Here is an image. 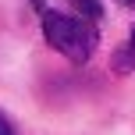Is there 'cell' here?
Segmentation results:
<instances>
[{"label": "cell", "instance_id": "obj_5", "mask_svg": "<svg viewBox=\"0 0 135 135\" xmlns=\"http://www.w3.org/2000/svg\"><path fill=\"white\" fill-rule=\"evenodd\" d=\"M117 4H124V7H135V0H117Z\"/></svg>", "mask_w": 135, "mask_h": 135}, {"label": "cell", "instance_id": "obj_2", "mask_svg": "<svg viewBox=\"0 0 135 135\" xmlns=\"http://www.w3.org/2000/svg\"><path fill=\"white\" fill-rule=\"evenodd\" d=\"M110 64H114V71H117V75H132V71H135V25H132L128 43H124V46L114 54V61H110Z\"/></svg>", "mask_w": 135, "mask_h": 135}, {"label": "cell", "instance_id": "obj_4", "mask_svg": "<svg viewBox=\"0 0 135 135\" xmlns=\"http://www.w3.org/2000/svg\"><path fill=\"white\" fill-rule=\"evenodd\" d=\"M0 135H14V124L7 121V114L0 110Z\"/></svg>", "mask_w": 135, "mask_h": 135}, {"label": "cell", "instance_id": "obj_3", "mask_svg": "<svg viewBox=\"0 0 135 135\" xmlns=\"http://www.w3.org/2000/svg\"><path fill=\"white\" fill-rule=\"evenodd\" d=\"M71 7H75V14H82V18H89V21L103 18V4L100 0H71Z\"/></svg>", "mask_w": 135, "mask_h": 135}, {"label": "cell", "instance_id": "obj_1", "mask_svg": "<svg viewBox=\"0 0 135 135\" xmlns=\"http://www.w3.org/2000/svg\"><path fill=\"white\" fill-rule=\"evenodd\" d=\"M43 39L71 64H85L100 43V32H96V21L82 18V14L43 11Z\"/></svg>", "mask_w": 135, "mask_h": 135}]
</instances>
